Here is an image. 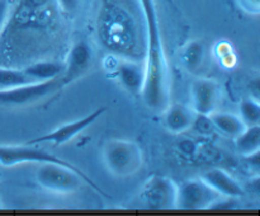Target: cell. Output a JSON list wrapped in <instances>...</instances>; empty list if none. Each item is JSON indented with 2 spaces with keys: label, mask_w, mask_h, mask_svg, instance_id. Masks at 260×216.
<instances>
[{
  "label": "cell",
  "mask_w": 260,
  "mask_h": 216,
  "mask_svg": "<svg viewBox=\"0 0 260 216\" xmlns=\"http://www.w3.org/2000/svg\"><path fill=\"white\" fill-rule=\"evenodd\" d=\"M220 195L202 179L187 180L178 187L177 208L179 210H206L212 207Z\"/></svg>",
  "instance_id": "obj_8"
},
{
  "label": "cell",
  "mask_w": 260,
  "mask_h": 216,
  "mask_svg": "<svg viewBox=\"0 0 260 216\" xmlns=\"http://www.w3.org/2000/svg\"><path fill=\"white\" fill-rule=\"evenodd\" d=\"M8 15H9V4L8 0H0V33L7 23Z\"/></svg>",
  "instance_id": "obj_22"
},
{
  "label": "cell",
  "mask_w": 260,
  "mask_h": 216,
  "mask_svg": "<svg viewBox=\"0 0 260 216\" xmlns=\"http://www.w3.org/2000/svg\"><path fill=\"white\" fill-rule=\"evenodd\" d=\"M58 7L65 13H73L78 8L79 0H57Z\"/></svg>",
  "instance_id": "obj_23"
},
{
  "label": "cell",
  "mask_w": 260,
  "mask_h": 216,
  "mask_svg": "<svg viewBox=\"0 0 260 216\" xmlns=\"http://www.w3.org/2000/svg\"><path fill=\"white\" fill-rule=\"evenodd\" d=\"M179 149L182 150L184 154L193 155L196 152V149H197V147H196V144H193L192 141H184L179 145Z\"/></svg>",
  "instance_id": "obj_25"
},
{
  "label": "cell",
  "mask_w": 260,
  "mask_h": 216,
  "mask_svg": "<svg viewBox=\"0 0 260 216\" xmlns=\"http://www.w3.org/2000/svg\"><path fill=\"white\" fill-rule=\"evenodd\" d=\"M244 9L248 10L249 13H255L258 14L260 9V0H240Z\"/></svg>",
  "instance_id": "obj_24"
},
{
  "label": "cell",
  "mask_w": 260,
  "mask_h": 216,
  "mask_svg": "<svg viewBox=\"0 0 260 216\" xmlns=\"http://www.w3.org/2000/svg\"><path fill=\"white\" fill-rule=\"evenodd\" d=\"M23 69L35 83H42V81L60 78L63 71V61L43 58V60L33 61Z\"/></svg>",
  "instance_id": "obj_15"
},
{
  "label": "cell",
  "mask_w": 260,
  "mask_h": 216,
  "mask_svg": "<svg viewBox=\"0 0 260 216\" xmlns=\"http://www.w3.org/2000/svg\"><path fill=\"white\" fill-rule=\"evenodd\" d=\"M178 187L172 179L154 175L145 183L141 198L149 210H172L177 208Z\"/></svg>",
  "instance_id": "obj_7"
},
{
  "label": "cell",
  "mask_w": 260,
  "mask_h": 216,
  "mask_svg": "<svg viewBox=\"0 0 260 216\" xmlns=\"http://www.w3.org/2000/svg\"><path fill=\"white\" fill-rule=\"evenodd\" d=\"M194 117L196 112H193L188 107L178 103L172 104L168 107L167 113H165V126L174 134H182L192 127Z\"/></svg>",
  "instance_id": "obj_14"
},
{
  "label": "cell",
  "mask_w": 260,
  "mask_h": 216,
  "mask_svg": "<svg viewBox=\"0 0 260 216\" xmlns=\"http://www.w3.org/2000/svg\"><path fill=\"white\" fill-rule=\"evenodd\" d=\"M146 27V65L142 98L147 107L159 111L168 107L169 99V68L160 35L155 0H139Z\"/></svg>",
  "instance_id": "obj_2"
},
{
  "label": "cell",
  "mask_w": 260,
  "mask_h": 216,
  "mask_svg": "<svg viewBox=\"0 0 260 216\" xmlns=\"http://www.w3.org/2000/svg\"><path fill=\"white\" fill-rule=\"evenodd\" d=\"M117 76L121 85L132 94H140L145 84V68L139 61L123 60L117 63Z\"/></svg>",
  "instance_id": "obj_12"
},
{
  "label": "cell",
  "mask_w": 260,
  "mask_h": 216,
  "mask_svg": "<svg viewBox=\"0 0 260 216\" xmlns=\"http://www.w3.org/2000/svg\"><path fill=\"white\" fill-rule=\"evenodd\" d=\"M104 163L112 174L123 178L135 174L142 165L139 145L129 140H111L103 151Z\"/></svg>",
  "instance_id": "obj_4"
},
{
  "label": "cell",
  "mask_w": 260,
  "mask_h": 216,
  "mask_svg": "<svg viewBox=\"0 0 260 216\" xmlns=\"http://www.w3.org/2000/svg\"><path fill=\"white\" fill-rule=\"evenodd\" d=\"M235 147L239 154L244 157L259 152L260 149V126H246L245 130L240 135L235 137Z\"/></svg>",
  "instance_id": "obj_17"
},
{
  "label": "cell",
  "mask_w": 260,
  "mask_h": 216,
  "mask_svg": "<svg viewBox=\"0 0 260 216\" xmlns=\"http://www.w3.org/2000/svg\"><path fill=\"white\" fill-rule=\"evenodd\" d=\"M32 83L35 81L27 75L24 69L7 68L0 65V90H8Z\"/></svg>",
  "instance_id": "obj_19"
},
{
  "label": "cell",
  "mask_w": 260,
  "mask_h": 216,
  "mask_svg": "<svg viewBox=\"0 0 260 216\" xmlns=\"http://www.w3.org/2000/svg\"><path fill=\"white\" fill-rule=\"evenodd\" d=\"M36 180L43 190L55 193H73L81 187V183H86L75 170L56 163H42Z\"/></svg>",
  "instance_id": "obj_5"
},
{
  "label": "cell",
  "mask_w": 260,
  "mask_h": 216,
  "mask_svg": "<svg viewBox=\"0 0 260 216\" xmlns=\"http://www.w3.org/2000/svg\"><path fill=\"white\" fill-rule=\"evenodd\" d=\"M201 179L207 183L220 196H226L229 198H239L244 195V190L241 188V186L222 169L206 170Z\"/></svg>",
  "instance_id": "obj_13"
},
{
  "label": "cell",
  "mask_w": 260,
  "mask_h": 216,
  "mask_svg": "<svg viewBox=\"0 0 260 216\" xmlns=\"http://www.w3.org/2000/svg\"><path fill=\"white\" fill-rule=\"evenodd\" d=\"M106 112V108L104 107H99L98 109L91 112L88 116L83 117L80 119H76V121L70 122V124H65L58 126L57 129L52 130L48 134L42 135V136L35 137V139L29 140L27 144L29 145H37L42 144V142H50V144H53L55 146H60V145L68 144L75 136H78L79 134L86 130L88 127H90L94 122L98 121L101 118L102 114Z\"/></svg>",
  "instance_id": "obj_9"
},
{
  "label": "cell",
  "mask_w": 260,
  "mask_h": 216,
  "mask_svg": "<svg viewBox=\"0 0 260 216\" xmlns=\"http://www.w3.org/2000/svg\"><path fill=\"white\" fill-rule=\"evenodd\" d=\"M96 37L102 47L123 60L140 61L146 56L144 15L128 0H102L96 15Z\"/></svg>",
  "instance_id": "obj_1"
},
{
  "label": "cell",
  "mask_w": 260,
  "mask_h": 216,
  "mask_svg": "<svg viewBox=\"0 0 260 216\" xmlns=\"http://www.w3.org/2000/svg\"><path fill=\"white\" fill-rule=\"evenodd\" d=\"M190 129H193L198 135H202V136H211L216 131L210 116L198 113H196L194 121H193V125Z\"/></svg>",
  "instance_id": "obj_21"
},
{
  "label": "cell",
  "mask_w": 260,
  "mask_h": 216,
  "mask_svg": "<svg viewBox=\"0 0 260 216\" xmlns=\"http://www.w3.org/2000/svg\"><path fill=\"white\" fill-rule=\"evenodd\" d=\"M23 163H41V164L42 163H56V164L65 165V167L79 173L84 178L86 184L90 186L95 192L109 198V195H107L89 175H86L83 170H80L78 167L69 163L68 160L61 159V158L56 157V155L51 154V152L45 151L43 149L33 147V145L29 144L24 145V146H5V145H0V165H3V167H14V165L23 164Z\"/></svg>",
  "instance_id": "obj_3"
},
{
  "label": "cell",
  "mask_w": 260,
  "mask_h": 216,
  "mask_svg": "<svg viewBox=\"0 0 260 216\" xmlns=\"http://www.w3.org/2000/svg\"><path fill=\"white\" fill-rule=\"evenodd\" d=\"M180 57L184 68L190 73H196L202 68L205 61V46L201 41H192L183 48Z\"/></svg>",
  "instance_id": "obj_18"
},
{
  "label": "cell",
  "mask_w": 260,
  "mask_h": 216,
  "mask_svg": "<svg viewBox=\"0 0 260 216\" xmlns=\"http://www.w3.org/2000/svg\"><path fill=\"white\" fill-rule=\"evenodd\" d=\"M93 63V50L86 41H76L70 47L63 63V71L60 79L62 85H69L88 73Z\"/></svg>",
  "instance_id": "obj_10"
},
{
  "label": "cell",
  "mask_w": 260,
  "mask_h": 216,
  "mask_svg": "<svg viewBox=\"0 0 260 216\" xmlns=\"http://www.w3.org/2000/svg\"><path fill=\"white\" fill-rule=\"evenodd\" d=\"M193 109L198 114L210 116L216 109L218 102V88L213 81L197 79L192 84Z\"/></svg>",
  "instance_id": "obj_11"
},
{
  "label": "cell",
  "mask_w": 260,
  "mask_h": 216,
  "mask_svg": "<svg viewBox=\"0 0 260 216\" xmlns=\"http://www.w3.org/2000/svg\"><path fill=\"white\" fill-rule=\"evenodd\" d=\"M60 78L42 83H32L18 88L0 90V106L20 107L42 101L46 97H51L62 88Z\"/></svg>",
  "instance_id": "obj_6"
},
{
  "label": "cell",
  "mask_w": 260,
  "mask_h": 216,
  "mask_svg": "<svg viewBox=\"0 0 260 216\" xmlns=\"http://www.w3.org/2000/svg\"><path fill=\"white\" fill-rule=\"evenodd\" d=\"M210 118L217 131H220L221 134L228 137H234V139L238 135H240L246 127L243 119L233 113L213 112L210 114Z\"/></svg>",
  "instance_id": "obj_16"
},
{
  "label": "cell",
  "mask_w": 260,
  "mask_h": 216,
  "mask_svg": "<svg viewBox=\"0 0 260 216\" xmlns=\"http://www.w3.org/2000/svg\"><path fill=\"white\" fill-rule=\"evenodd\" d=\"M240 113L245 126L259 125L260 121V104L255 99H244L240 104Z\"/></svg>",
  "instance_id": "obj_20"
}]
</instances>
